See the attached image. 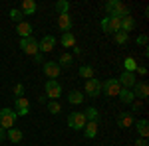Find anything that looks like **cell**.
Returning <instances> with one entry per match:
<instances>
[{
	"instance_id": "obj_1",
	"label": "cell",
	"mask_w": 149,
	"mask_h": 146,
	"mask_svg": "<svg viewBox=\"0 0 149 146\" xmlns=\"http://www.w3.org/2000/svg\"><path fill=\"white\" fill-rule=\"evenodd\" d=\"M105 12L109 16H113V18H125V16H129V8H127L123 2H119V0L105 2Z\"/></svg>"
},
{
	"instance_id": "obj_2",
	"label": "cell",
	"mask_w": 149,
	"mask_h": 146,
	"mask_svg": "<svg viewBox=\"0 0 149 146\" xmlns=\"http://www.w3.org/2000/svg\"><path fill=\"white\" fill-rule=\"evenodd\" d=\"M16 119H18V114H16L14 111H10V109H2V111H0V128H4V130L14 128Z\"/></svg>"
},
{
	"instance_id": "obj_3",
	"label": "cell",
	"mask_w": 149,
	"mask_h": 146,
	"mask_svg": "<svg viewBox=\"0 0 149 146\" xmlns=\"http://www.w3.org/2000/svg\"><path fill=\"white\" fill-rule=\"evenodd\" d=\"M121 28V18H113V16H105L102 20V30L105 34H115Z\"/></svg>"
},
{
	"instance_id": "obj_4",
	"label": "cell",
	"mask_w": 149,
	"mask_h": 146,
	"mask_svg": "<svg viewBox=\"0 0 149 146\" xmlns=\"http://www.w3.org/2000/svg\"><path fill=\"white\" fill-rule=\"evenodd\" d=\"M86 117H84V112H70L68 117V126L70 128H74V130H84V126H86Z\"/></svg>"
},
{
	"instance_id": "obj_5",
	"label": "cell",
	"mask_w": 149,
	"mask_h": 146,
	"mask_svg": "<svg viewBox=\"0 0 149 146\" xmlns=\"http://www.w3.org/2000/svg\"><path fill=\"white\" fill-rule=\"evenodd\" d=\"M62 95V85L58 83L56 79H48L46 81V97L52 101H58Z\"/></svg>"
},
{
	"instance_id": "obj_6",
	"label": "cell",
	"mask_w": 149,
	"mask_h": 146,
	"mask_svg": "<svg viewBox=\"0 0 149 146\" xmlns=\"http://www.w3.org/2000/svg\"><path fill=\"white\" fill-rule=\"evenodd\" d=\"M20 47H22V51L26 56H36V53H40L38 42H36L32 36H30V38H22V40H20Z\"/></svg>"
},
{
	"instance_id": "obj_7",
	"label": "cell",
	"mask_w": 149,
	"mask_h": 146,
	"mask_svg": "<svg viewBox=\"0 0 149 146\" xmlns=\"http://www.w3.org/2000/svg\"><path fill=\"white\" fill-rule=\"evenodd\" d=\"M102 91H105L107 97H117L121 91V85L117 79H105V83H102Z\"/></svg>"
},
{
	"instance_id": "obj_8",
	"label": "cell",
	"mask_w": 149,
	"mask_h": 146,
	"mask_svg": "<svg viewBox=\"0 0 149 146\" xmlns=\"http://www.w3.org/2000/svg\"><path fill=\"white\" fill-rule=\"evenodd\" d=\"M84 91H86V95H90V97H100V93H102V81H97V79H88Z\"/></svg>"
},
{
	"instance_id": "obj_9",
	"label": "cell",
	"mask_w": 149,
	"mask_h": 146,
	"mask_svg": "<svg viewBox=\"0 0 149 146\" xmlns=\"http://www.w3.org/2000/svg\"><path fill=\"white\" fill-rule=\"evenodd\" d=\"M14 109H16L14 112L18 117H26L30 112V101L26 97H18V99H14Z\"/></svg>"
},
{
	"instance_id": "obj_10",
	"label": "cell",
	"mask_w": 149,
	"mask_h": 146,
	"mask_svg": "<svg viewBox=\"0 0 149 146\" xmlns=\"http://www.w3.org/2000/svg\"><path fill=\"white\" fill-rule=\"evenodd\" d=\"M44 73L50 79H58V75L62 73V67L58 65V61H44Z\"/></svg>"
},
{
	"instance_id": "obj_11",
	"label": "cell",
	"mask_w": 149,
	"mask_h": 146,
	"mask_svg": "<svg viewBox=\"0 0 149 146\" xmlns=\"http://www.w3.org/2000/svg\"><path fill=\"white\" fill-rule=\"evenodd\" d=\"M117 81H119L121 89H131V87L137 83V79H135V73H129V71H123V73H121V77L117 79Z\"/></svg>"
},
{
	"instance_id": "obj_12",
	"label": "cell",
	"mask_w": 149,
	"mask_h": 146,
	"mask_svg": "<svg viewBox=\"0 0 149 146\" xmlns=\"http://www.w3.org/2000/svg\"><path fill=\"white\" fill-rule=\"evenodd\" d=\"M54 45H56V38H54V36H44L42 42H38V49L44 51V53H48V51L54 49Z\"/></svg>"
},
{
	"instance_id": "obj_13",
	"label": "cell",
	"mask_w": 149,
	"mask_h": 146,
	"mask_svg": "<svg viewBox=\"0 0 149 146\" xmlns=\"http://www.w3.org/2000/svg\"><path fill=\"white\" fill-rule=\"evenodd\" d=\"M133 97H139V99H147L149 97V85L145 83V81L133 85Z\"/></svg>"
},
{
	"instance_id": "obj_14",
	"label": "cell",
	"mask_w": 149,
	"mask_h": 146,
	"mask_svg": "<svg viewBox=\"0 0 149 146\" xmlns=\"http://www.w3.org/2000/svg\"><path fill=\"white\" fill-rule=\"evenodd\" d=\"M58 28L66 34V32H70L72 28H74V24H72V18H70V14H60L58 16Z\"/></svg>"
},
{
	"instance_id": "obj_15",
	"label": "cell",
	"mask_w": 149,
	"mask_h": 146,
	"mask_svg": "<svg viewBox=\"0 0 149 146\" xmlns=\"http://www.w3.org/2000/svg\"><path fill=\"white\" fill-rule=\"evenodd\" d=\"M117 126H119V128H129V126H133V114H131V112H121V114L117 117Z\"/></svg>"
},
{
	"instance_id": "obj_16",
	"label": "cell",
	"mask_w": 149,
	"mask_h": 146,
	"mask_svg": "<svg viewBox=\"0 0 149 146\" xmlns=\"http://www.w3.org/2000/svg\"><path fill=\"white\" fill-rule=\"evenodd\" d=\"M20 12H22V16H30V14H34V12H36V2H34V0H22V4H20Z\"/></svg>"
},
{
	"instance_id": "obj_17",
	"label": "cell",
	"mask_w": 149,
	"mask_h": 146,
	"mask_svg": "<svg viewBox=\"0 0 149 146\" xmlns=\"http://www.w3.org/2000/svg\"><path fill=\"white\" fill-rule=\"evenodd\" d=\"M133 30H135V20H133L131 16L121 18V28H119V32H125V34H129V32H133Z\"/></svg>"
},
{
	"instance_id": "obj_18",
	"label": "cell",
	"mask_w": 149,
	"mask_h": 146,
	"mask_svg": "<svg viewBox=\"0 0 149 146\" xmlns=\"http://www.w3.org/2000/svg\"><path fill=\"white\" fill-rule=\"evenodd\" d=\"M22 130L20 128H8L6 130V138L10 140V142H14V144H18V142H22Z\"/></svg>"
},
{
	"instance_id": "obj_19",
	"label": "cell",
	"mask_w": 149,
	"mask_h": 146,
	"mask_svg": "<svg viewBox=\"0 0 149 146\" xmlns=\"http://www.w3.org/2000/svg\"><path fill=\"white\" fill-rule=\"evenodd\" d=\"M84 136L86 138H95L97 136V123H93V121L86 123V126H84Z\"/></svg>"
},
{
	"instance_id": "obj_20",
	"label": "cell",
	"mask_w": 149,
	"mask_h": 146,
	"mask_svg": "<svg viewBox=\"0 0 149 146\" xmlns=\"http://www.w3.org/2000/svg\"><path fill=\"white\" fill-rule=\"evenodd\" d=\"M16 32L22 36V38H30V36H32V26L28 22H20L16 26Z\"/></svg>"
},
{
	"instance_id": "obj_21",
	"label": "cell",
	"mask_w": 149,
	"mask_h": 146,
	"mask_svg": "<svg viewBox=\"0 0 149 146\" xmlns=\"http://www.w3.org/2000/svg\"><path fill=\"white\" fill-rule=\"evenodd\" d=\"M117 97L121 99V103H127V105H131V103L135 101V97H133V91H131V89H121Z\"/></svg>"
},
{
	"instance_id": "obj_22",
	"label": "cell",
	"mask_w": 149,
	"mask_h": 146,
	"mask_svg": "<svg viewBox=\"0 0 149 146\" xmlns=\"http://www.w3.org/2000/svg\"><path fill=\"white\" fill-rule=\"evenodd\" d=\"M84 117H86V121H88V123H90V121L97 123V119H100V112H97V109H95V107H88V109L84 111Z\"/></svg>"
},
{
	"instance_id": "obj_23",
	"label": "cell",
	"mask_w": 149,
	"mask_h": 146,
	"mask_svg": "<svg viewBox=\"0 0 149 146\" xmlns=\"http://www.w3.org/2000/svg\"><path fill=\"white\" fill-rule=\"evenodd\" d=\"M68 101H70V105H80L84 101V93L81 91H70Z\"/></svg>"
},
{
	"instance_id": "obj_24",
	"label": "cell",
	"mask_w": 149,
	"mask_h": 146,
	"mask_svg": "<svg viewBox=\"0 0 149 146\" xmlns=\"http://www.w3.org/2000/svg\"><path fill=\"white\" fill-rule=\"evenodd\" d=\"M137 132L141 134V138H147L149 136V123L145 121V119L137 121Z\"/></svg>"
},
{
	"instance_id": "obj_25",
	"label": "cell",
	"mask_w": 149,
	"mask_h": 146,
	"mask_svg": "<svg viewBox=\"0 0 149 146\" xmlns=\"http://www.w3.org/2000/svg\"><path fill=\"white\" fill-rule=\"evenodd\" d=\"M62 45L64 47H76V38L72 32H66V34L62 36Z\"/></svg>"
},
{
	"instance_id": "obj_26",
	"label": "cell",
	"mask_w": 149,
	"mask_h": 146,
	"mask_svg": "<svg viewBox=\"0 0 149 146\" xmlns=\"http://www.w3.org/2000/svg\"><path fill=\"white\" fill-rule=\"evenodd\" d=\"M123 67H125V71H129V73H135V69H137V61H135L133 57H125Z\"/></svg>"
},
{
	"instance_id": "obj_27",
	"label": "cell",
	"mask_w": 149,
	"mask_h": 146,
	"mask_svg": "<svg viewBox=\"0 0 149 146\" xmlns=\"http://www.w3.org/2000/svg\"><path fill=\"white\" fill-rule=\"evenodd\" d=\"M80 75L86 79V81H88V79H93V67L92 65H81L80 67Z\"/></svg>"
},
{
	"instance_id": "obj_28",
	"label": "cell",
	"mask_w": 149,
	"mask_h": 146,
	"mask_svg": "<svg viewBox=\"0 0 149 146\" xmlns=\"http://www.w3.org/2000/svg\"><path fill=\"white\" fill-rule=\"evenodd\" d=\"M74 63V56H70V53H62V57H60V67H70Z\"/></svg>"
},
{
	"instance_id": "obj_29",
	"label": "cell",
	"mask_w": 149,
	"mask_h": 146,
	"mask_svg": "<svg viewBox=\"0 0 149 146\" xmlns=\"http://www.w3.org/2000/svg\"><path fill=\"white\" fill-rule=\"evenodd\" d=\"M56 10H58V14H68L70 2H68V0H58V2H56Z\"/></svg>"
},
{
	"instance_id": "obj_30",
	"label": "cell",
	"mask_w": 149,
	"mask_h": 146,
	"mask_svg": "<svg viewBox=\"0 0 149 146\" xmlns=\"http://www.w3.org/2000/svg\"><path fill=\"white\" fill-rule=\"evenodd\" d=\"M115 42L119 45H123V44H127V40H129V34H125V32H115Z\"/></svg>"
},
{
	"instance_id": "obj_31",
	"label": "cell",
	"mask_w": 149,
	"mask_h": 146,
	"mask_svg": "<svg viewBox=\"0 0 149 146\" xmlns=\"http://www.w3.org/2000/svg\"><path fill=\"white\" fill-rule=\"evenodd\" d=\"M48 111L52 112V114H58V112L62 111V105H60L58 101H50L48 103Z\"/></svg>"
},
{
	"instance_id": "obj_32",
	"label": "cell",
	"mask_w": 149,
	"mask_h": 146,
	"mask_svg": "<svg viewBox=\"0 0 149 146\" xmlns=\"http://www.w3.org/2000/svg\"><path fill=\"white\" fill-rule=\"evenodd\" d=\"M10 20L16 22V24H20L22 22V12L20 10H10Z\"/></svg>"
},
{
	"instance_id": "obj_33",
	"label": "cell",
	"mask_w": 149,
	"mask_h": 146,
	"mask_svg": "<svg viewBox=\"0 0 149 146\" xmlns=\"http://www.w3.org/2000/svg\"><path fill=\"white\" fill-rule=\"evenodd\" d=\"M14 95H16V99L24 95V85L22 83H16V85H14Z\"/></svg>"
},
{
	"instance_id": "obj_34",
	"label": "cell",
	"mask_w": 149,
	"mask_h": 146,
	"mask_svg": "<svg viewBox=\"0 0 149 146\" xmlns=\"http://www.w3.org/2000/svg\"><path fill=\"white\" fill-rule=\"evenodd\" d=\"M147 34H141V36H137V44L139 45H143V47H145V45H147Z\"/></svg>"
},
{
	"instance_id": "obj_35",
	"label": "cell",
	"mask_w": 149,
	"mask_h": 146,
	"mask_svg": "<svg viewBox=\"0 0 149 146\" xmlns=\"http://www.w3.org/2000/svg\"><path fill=\"white\" fill-rule=\"evenodd\" d=\"M141 109H143V105H141V103H139V101H133V103H131V111L139 112V111H141Z\"/></svg>"
},
{
	"instance_id": "obj_36",
	"label": "cell",
	"mask_w": 149,
	"mask_h": 146,
	"mask_svg": "<svg viewBox=\"0 0 149 146\" xmlns=\"http://www.w3.org/2000/svg\"><path fill=\"white\" fill-rule=\"evenodd\" d=\"M133 146H149V144H147V138H139V140H137Z\"/></svg>"
},
{
	"instance_id": "obj_37",
	"label": "cell",
	"mask_w": 149,
	"mask_h": 146,
	"mask_svg": "<svg viewBox=\"0 0 149 146\" xmlns=\"http://www.w3.org/2000/svg\"><path fill=\"white\" fill-rule=\"evenodd\" d=\"M135 71H137L139 75H147V67H143V65H139V67L135 69Z\"/></svg>"
},
{
	"instance_id": "obj_38",
	"label": "cell",
	"mask_w": 149,
	"mask_h": 146,
	"mask_svg": "<svg viewBox=\"0 0 149 146\" xmlns=\"http://www.w3.org/2000/svg\"><path fill=\"white\" fill-rule=\"evenodd\" d=\"M34 61H36V63H44V59H42L40 53H36V56H34Z\"/></svg>"
},
{
	"instance_id": "obj_39",
	"label": "cell",
	"mask_w": 149,
	"mask_h": 146,
	"mask_svg": "<svg viewBox=\"0 0 149 146\" xmlns=\"http://www.w3.org/2000/svg\"><path fill=\"white\" fill-rule=\"evenodd\" d=\"M4 138H6V130H4V128H0V142H2Z\"/></svg>"
},
{
	"instance_id": "obj_40",
	"label": "cell",
	"mask_w": 149,
	"mask_h": 146,
	"mask_svg": "<svg viewBox=\"0 0 149 146\" xmlns=\"http://www.w3.org/2000/svg\"><path fill=\"white\" fill-rule=\"evenodd\" d=\"M38 101H40V103H46L48 97H46V95H40V97H38Z\"/></svg>"
}]
</instances>
